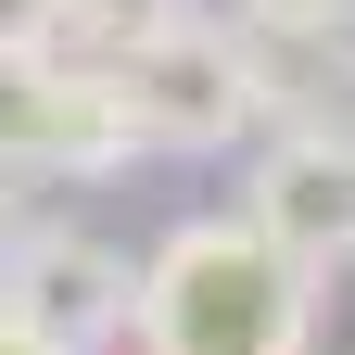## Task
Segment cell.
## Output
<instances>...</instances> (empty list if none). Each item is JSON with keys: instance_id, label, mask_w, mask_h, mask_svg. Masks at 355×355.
I'll list each match as a JSON object with an SVG mask.
<instances>
[{"instance_id": "6da1fadb", "label": "cell", "mask_w": 355, "mask_h": 355, "mask_svg": "<svg viewBox=\"0 0 355 355\" xmlns=\"http://www.w3.org/2000/svg\"><path fill=\"white\" fill-rule=\"evenodd\" d=\"M318 292L304 266L254 229V216H191L140 254L127 292V343L140 355H304L318 343Z\"/></svg>"}, {"instance_id": "ba28073f", "label": "cell", "mask_w": 355, "mask_h": 355, "mask_svg": "<svg viewBox=\"0 0 355 355\" xmlns=\"http://www.w3.org/2000/svg\"><path fill=\"white\" fill-rule=\"evenodd\" d=\"M229 26H355V0H229Z\"/></svg>"}, {"instance_id": "8992f818", "label": "cell", "mask_w": 355, "mask_h": 355, "mask_svg": "<svg viewBox=\"0 0 355 355\" xmlns=\"http://www.w3.org/2000/svg\"><path fill=\"white\" fill-rule=\"evenodd\" d=\"M203 0H64V51H89V64H114V51H140V38H165V26H191Z\"/></svg>"}, {"instance_id": "277c9868", "label": "cell", "mask_w": 355, "mask_h": 355, "mask_svg": "<svg viewBox=\"0 0 355 355\" xmlns=\"http://www.w3.org/2000/svg\"><path fill=\"white\" fill-rule=\"evenodd\" d=\"M127 292H140V266H127L102 229L26 216V229L0 241V318H13L38 355H114L127 343Z\"/></svg>"}, {"instance_id": "5b68a950", "label": "cell", "mask_w": 355, "mask_h": 355, "mask_svg": "<svg viewBox=\"0 0 355 355\" xmlns=\"http://www.w3.org/2000/svg\"><path fill=\"white\" fill-rule=\"evenodd\" d=\"M241 216L304 266V279H343L355 266V114L343 127H266L254 178H241Z\"/></svg>"}, {"instance_id": "3957f363", "label": "cell", "mask_w": 355, "mask_h": 355, "mask_svg": "<svg viewBox=\"0 0 355 355\" xmlns=\"http://www.w3.org/2000/svg\"><path fill=\"white\" fill-rule=\"evenodd\" d=\"M127 153H140V127H127L114 64L64 51V38L0 64V178H114Z\"/></svg>"}, {"instance_id": "52a82bcc", "label": "cell", "mask_w": 355, "mask_h": 355, "mask_svg": "<svg viewBox=\"0 0 355 355\" xmlns=\"http://www.w3.org/2000/svg\"><path fill=\"white\" fill-rule=\"evenodd\" d=\"M51 38H64V0H0V64L51 51Z\"/></svg>"}, {"instance_id": "7a4b0ae2", "label": "cell", "mask_w": 355, "mask_h": 355, "mask_svg": "<svg viewBox=\"0 0 355 355\" xmlns=\"http://www.w3.org/2000/svg\"><path fill=\"white\" fill-rule=\"evenodd\" d=\"M114 89H127V127L140 153H241L254 140V38L241 26H165L140 51H114Z\"/></svg>"}, {"instance_id": "9c48e42d", "label": "cell", "mask_w": 355, "mask_h": 355, "mask_svg": "<svg viewBox=\"0 0 355 355\" xmlns=\"http://www.w3.org/2000/svg\"><path fill=\"white\" fill-rule=\"evenodd\" d=\"M0 355H38V343H26V330H13V318H0Z\"/></svg>"}]
</instances>
